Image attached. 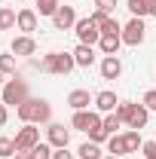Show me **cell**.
<instances>
[{"label":"cell","instance_id":"1","mask_svg":"<svg viewBox=\"0 0 156 159\" xmlns=\"http://www.w3.org/2000/svg\"><path fill=\"white\" fill-rule=\"evenodd\" d=\"M16 113H19L21 122L40 125V122H49V119H52V107H49V101H43V98H28L25 104L16 107Z\"/></svg>","mask_w":156,"mask_h":159},{"label":"cell","instance_id":"2","mask_svg":"<svg viewBox=\"0 0 156 159\" xmlns=\"http://www.w3.org/2000/svg\"><path fill=\"white\" fill-rule=\"evenodd\" d=\"M117 113H119V119H122L129 129H135V132H141V129L147 125V119H150V110H147L144 104H135V101H119Z\"/></svg>","mask_w":156,"mask_h":159},{"label":"cell","instance_id":"3","mask_svg":"<svg viewBox=\"0 0 156 159\" xmlns=\"http://www.w3.org/2000/svg\"><path fill=\"white\" fill-rule=\"evenodd\" d=\"M37 67L43 74H71L77 61H74V52H49L37 61Z\"/></svg>","mask_w":156,"mask_h":159},{"label":"cell","instance_id":"4","mask_svg":"<svg viewBox=\"0 0 156 159\" xmlns=\"http://www.w3.org/2000/svg\"><path fill=\"white\" fill-rule=\"evenodd\" d=\"M31 98L28 95V83L21 77H12L3 83V92H0V101L6 104V107H19V104H25V101Z\"/></svg>","mask_w":156,"mask_h":159},{"label":"cell","instance_id":"5","mask_svg":"<svg viewBox=\"0 0 156 159\" xmlns=\"http://www.w3.org/2000/svg\"><path fill=\"white\" fill-rule=\"evenodd\" d=\"M12 141H16V153H19V150H34L40 144V129L34 122H25V129H19V135Z\"/></svg>","mask_w":156,"mask_h":159},{"label":"cell","instance_id":"6","mask_svg":"<svg viewBox=\"0 0 156 159\" xmlns=\"http://www.w3.org/2000/svg\"><path fill=\"white\" fill-rule=\"evenodd\" d=\"M144 31H147V28H144V19H135V16H132V21L122 28L119 37H122L126 46H141V43H144Z\"/></svg>","mask_w":156,"mask_h":159},{"label":"cell","instance_id":"7","mask_svg":"<svg viewBox=\"0 0 156 159\" xmlns=\"http://www.w3.org/2000/svg\"><path fill=\"white\" fill-rule=\"evenodd\" d=\"M74 31H77L80 43H86V46H95L98 40H101V31H98V25L92 19H80L77 25H74Z\"/></svg>","mask_w":156,"mask_h":159},{"label":"cell","instance_id":"8","mask_svg":"<svg viewBox=\"0 0 156 159\" xmlns=\"http://www.w3.org/2000/svg\"><path fill=\"white\" fill-rule=\"evenodd\" d=\"M71 125L89 135V132L101 129V116H98V113H92V110H77V113H74V119H71Z\"/></svg>","mask_w":156,"mask_h":159},{"label":"cell","instance_id":"9","mask_svg":"<svg viewBox=\"0 0 156 159\" xmlns=\"http://www.w3.org/2000/svg\"><path fill=\"white\" fill-rule=\"evenodd\" d=\"M77 21L80 19H77V9H74V6H58V12L52 16V25H55L58 31H71Z\"/></svg>","mask_w":156,"mask_h":159},{"label":"cell","instance_id":"10","mask_svg":"<svg viewBox=\"0 0 156 159\" xmlns=\"http://www.w3.org/2000/svg\"><path fill=\"white\" fill-rule=\"evenodd\" d=\"M46 141L58 150V147H67L71 144V132L64 129V125H58V122H49V129H46Z\"/></svg>","mask_w":156,"mask_h":159},{"label":"cell","instance_id":"11","mask_svg":"<svg viewBox=\"0 0 156 159\" xmlns=\"http://www.w3.org/2000/svg\"><path fill=\"white\" fill-rule=\"evenodd\" d=\"M34 52H37V43L31 34H21L12 40V55H34Z\"/></svg>","mask_w":156,"mask_h":159},{"label":"cell","instance_id":"12","mask_svg":"<svg viewBox=\"0 0 156 159\" xmlns=\"http://www.w3.org/2000/svg\"><path fill=\"white\" fill-rule=\"evenodd\" d=\"M119 74H122V61H119L117 55H104V61H101V77L104 80H117Z\"/></svg>","mask_w":156,"mask_h":159},{"label":"cell","instance_id":"13","mask_svg":"<svg viewBox=\"0 0 156 159\" xmlns=\"http://www.w3.org/2000/svg\"><path fill=\"white\" fill-rule=\"evenodd\" d=\"M74 61H77V67H92L95 64V49L86 46V43H80L74 49Z\"/></svg>","mask_w":156,"mask_h":159},{"label":"cell","instance_id":"14","mask_svg":"<svg viewBox=\"0 0 156 159\" xmlns=\"http://www.w3.org/2000/svg\"><path fill=\"white\" fill-rule=\"evenodd\" d=\"M95 107L101 113H113V107H119V98L113 92H98L95 95Z\"/></svg>","mask_w":156,"mask_h":159},{"label":"cell","instance_id":"15","mask_svg":"<svg viewBox=\"0 0 156 159\" xmlns=\"http://www.w3.org/2000/svg\"><path fill=\"white\" fill-rule=\"evenodd\" d=\"M92 101H95V98H92V95H89L86 89H74V92L67 95V104H71L74 110H86V107H89Z\"/></svg>","mask_w":156,"mask_h":159},{"label":"cell","instance_id":"16","mask_svg":"<svg viewBox=\"0 0 156 159\" xmlns=\"http://www.w3.org/2000/svg\"><path fill=\"white\" fill-rule=\"evenodd\" d=\"M119 43H122V37H119V34H101V40H98V49H101L104 55H117Z\"/></svg>","mask_w":156,"mask_h":159},{"label":"cell","instance_id":"17","mask_svg":"<svg viewBox=\"0 0 156 159\" xmlns=\"http://www.w3.org/2000/svg\"><path fill=\"white\" fill-rule=\"evenodd\" d=\"M16 25H19V31H25V34L37 31V12H34V9H21L19 19H16Z\"/></svg>","mask_w":156,"mask_h":159},{"label":"cell","instance_id":"18","mask_svg":"<svg viewBox=\"0 0 156 159\" xmlns=\"http://www.w3.org/2000/svg\"><path fill=\"white\" fill-rule=\"evenodd\" d=\"M107 150H110V156H122V153H129L126 135H110V138H107Z\"/></svg>","mask_w":156,"mask_h":159},{"label":"cell","instance_id":"19","mask_svg":"<svg viewBox=\"0 0 156 159\" xmlns=\"http://www.w3.org/2000/svg\"><path fill=\"white\" fill-rule=\"evenodd\" d=\"M0 74H3V77H16V55H12V52L0 55Z\"/></svg>","mask_w":156,"mask_h":159},{"label":"cell","instance_id":"20","mask_svg":"<svg viewBox=\"0 0 156 159\" xmlns=\"http://www.w3.org/2000/svg\"><path fill=\"white\" fill-rule=\"evenodd\" d=\"M16 12L9 9V6H0V31H9V28H16Z\"/></svg>","mask_w":156,"mask_h":159},{"label":"cell","instance_id":"21","mask_svg":"<svg viewBox=\"0 0 156 159\" xmlns=\"http://www.w3.org/2000/svg\"><path fill=\"white\" fill-rule=\"evenodd\" d=\"M77 153H80V159H104V156H101V150H98V144H95V141L83 144V147H80Z\"/></svg>","mask_w":156,"mask_h":159},{"label":"cell","instance_id":"22","mask_svg":"<svg viewBox=\"0 0 156 159\" xmlns=\"http://www.w3.org/2000/svg\"><path fill=\"white\" fill-rule=\"evenodd\" d=\"M101 125H104L107 135H117V129L122 125V119H119V113H107V116L101 119Z\"/></svg>","mask_w":156,"mask_h":159},{"label":"cell","instance_id":"23","mask_svg":"<svg viewBox=\"0 0 156 159\" xmlns=\"http://www.w3.org/2000/svg\"><path fill=\"white\" fill-rule=\"evenodd\" d=\"M31 153H34V159H52V153H55V147H52L49 141H40V144L34 147V150H31Z\"/></svg>","mask_w":156,"mask_h":159},{"label":"cell","instance_id":"24","mask_svg":"<svg viewBox=\"0 0 156 159\" xmlns=\"http://www.w3.org/2000/svg\"><path fill=\"white\" fill-rule=\"evenodd\" d=\"M58 0H37V12L40 16H55V12H58Z\"/></svg>","mask_w":156,"mask_h":159},{"label":"cell","instance_id":"25","mask_svg":"<svg viewBox=\"0 0 156 159\" xmlns=\"http://www.w3.org/2000/svg\"><path fill=\"white\" fill-rule=\"evenodd\" d=\"M126 6H129V12H132L135 19H144V16H147V3H144V0H126Z\"/></svg>","mask_w":156,"mask_h":159},{"label":"cell","instance_id":"26","mask_svg":"<svg viewBox=\"0 0 156 159\" xmlns=\"http://www.w3.org/2000/svg\"><path fill=\"white\" fill-rule=\"evenodd\" d=\"M0 156H3V159L16 156V141H12V138H0Z\"/></svg>","mask_w":156,"mask_h":159},{"label":"cell","instance_id":"27","mask_svg":"<svg viewBox=\"0 0 156 159\" xmlns=\"http://www.w3.org/2000/svg\"><path fill=\"white\" fill-rule=\"evenodd\" d=\"M126 144H129V153H135L138 147H144V141H141V135H138L135 129H132V132H126Z\"/></svg>","mask_w":156,"mask_h":159},{"label":"cell","instance_id":"28","mask_svg":"<svg viewBox=\"0 0 156 159\" xmlns=\"http://www.w3.org/2000/svg\"><path fill=\"white\" fill-rule=\"evenodd\" d=\"M89 19L95 21V25H98V31H101V28H104V25H107V19H110V12H104V9H95V12H92V16H89Z\"/></svg>","mask_w":156,"mask_h":159},{"label":"cell","instance_id":"29","mask_svg":"<svg viewBox=\"0 0 156 159\" xmlns=\"http://www.w3.org/2000/svg\"><path fill=\"white\" fill-rule=\"evenodd\" d=\"M141 153H144V159H156V141H144Z\"/></svg>","mask_w":156,"mask_h":159},{"label":"cell","instance_id":"30","mask_svg":"<svg viewBox=\"0 0 156 159\" xmlns=\"http://www.w3.org/2000/svg\"><path fill=\"white\" fill-rule=\"evenodd\" d=\"M147 110H156V89H150V92H144V101H141Z\"/></svg>","mask_w":156,"mask_h":159},{"label":"cell","instance_id":"31","mask_svg":"<svg viewBox=\"0 0 156 159\" xmlns=\"http://www.w3.org/2000/svg\"><path fill=\"white\" fill-rule=\"evenodd\" d=\"M107 138H110V135L104 132V125H101V129H95V132H89V141H95V144H101V141H107Z\"/></svg>","mask_w":156,"mask_h":159},{"label":"cell","instance_id":"32","mask_svg":"<svg viewBox=\"0 0 156 159\" xmlns=\"http://www.w3.org/2000/svg\"><path fill=\"white\" fill-rule=\"evenodd\" d=\"M98 9H104V12H110V9H117V0H95Z\"/></svg>","mask_w":156,"mask_h":159},{"label":"cell","instance_id":"33","mask_svg":"<svg viewBox=\"0 0 156 159\" xmlns=\"http://www.w3.org/2000/svg\"><path fill=\"white\" fill-rule=\"evenodd\" d=\"M52 159H74L71 153H67V147H58L55 153H52Z\"/></svg>","mask_w":156,"mask_h":159},{"label":"cell","instance_id":"34","mask_svg":"<svg viewBox=\"0 0 156 159\" xmlns=\"http://www.w3.org/2000/svg\"><path fill=\"white\" fill-rule=\"evenodd\" d=\"M6 119H9V110H6V104L0 101V125H6Z\"/></svg>","mask_w":156,"mask_h":159},{"label":"cell","instance_id":"35","mask_svg":"<svg viewBox=\"0 0 156 159\" xmlns=\"http://www.w3.org/2000/svg\"><path fill=\"white\" fill-rule=\"evenodd\" d=\"M12 159H34V153H31V150H19Z\"/></svg>","mask_w":156,"mask_h":159},{"label":"cell","instance_id":"36","mask_svg":"<svg viewBox=\"0 0 156 159\" xmlns=\"http://www.w3.org/2000/svg\"><path fill=\"white\" fill-rule=\"evenodd\" d=\"M147 3V16H156V0H144Z\"/></svg>","mask_w":156,"mask_h":159},{"label":"cell","instance_id":"37","mask_svg":"<svg viewBox=\"0 0 156 159\" xmlns=\"http://www.w3.org/2000/svg\"><path fill=\"white\" fill-rule=\"evenodd\" d=\"M3 83H6V80H3V74H0V86H3Z\"/></svg>","mask_w":156,"mask_h":159},{"label":"cell","instance_id":"38","mask_svg":"<svg viewBox=\"0 0 156 159\" xmlns=\"http://www.w3.org/2000/svg\"><path fill=\"white\" fill-rule=\"evenodd\" d=\"M104 159H119V156H104Z\"/></svg>","mask_w":156,"mask_h":159}]
</instances>
